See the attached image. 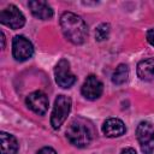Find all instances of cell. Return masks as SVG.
<instances>
[{"label": "cell", "mask_w": 154, "mask_h": 154, "mask_svg": "<svg viewBox=\"0 0 154 154\" xmlns=\"http://www.w3.org/2000/svg\"><path fill=\"white\" fill-rule=\"evenodd\" d=\"M0 143H1V154H17L18 142L13 135L2 131L0 134Z\"/></svg>", "instance_id": "obj_13"}, {"label": "cell", "mask_w": 154, "mask_h": 154, "mask_svg": "<svg viewBox=\"0 0 154 154\" xmlns=\"http://www.w3.org/2000/svg\"><path fill=\"white\" fill-rule=\"evenodd\" d=\"M120 154H137V153H136V150L134 148H124L120 152Z\"/></svg>", "instance_id": "obj_18"}, {"label": "cell", "mask_w": 154, "mask_h": 154, "mask_svg": "<svg viewBox=\"0 0 154 154\" xmlns=\"http://www.w3.org/2000/svg\"><path fill=\"white\" fill-rule=\"evenodd\" d=\"M12 54L17 61H25L32 57L34 46L25 36L17 35L12 41Z\"/></svg>", "instance_id": "obj_6"}, {"label": "cell", "mask_w": 154, "mask_h": 154, "mask_svg": "<svg viewBox=\"0 0 154 154\" xmlns=\"http://www.w3.org/2000/svg\"><path fill=\"white\" fill-rule=\"evenodd\" d=\"M60 26L64 36L73 45H82L88 37L85 22L73 12H64L61 14Z\"/></svg>", "instance_id": "obj_1"}, {"label": "cell", "mask_w": 154, "mask_h": 154, "mask_svg": "<svg viewBox=\"0 0 154 154\" xmlns=\"http://www.w3.org/2000/svg\"><path fill=\"white\" fill-rule=\"evenodd\" d=\"M126 128L124 123L118 118H109L102 125V132L107 137H119L124 135Z\"/></svg>", "instance_id": "obj_11"}, {"label": "cell", "mask_w": 154, "mask_h": 154, "mask_svg": "<svg viewBox=\"0 0 154 154\" xmlns=\"http://www.w3.org/2000/svg\"><path fill=\"white\" fill-rule=\"evenodd\" d=\"M55 82L61 88H70L76 82V76L71 72L70 63L66 59H60L54 67Z\"/></svg>", "instance_id": "obj_7"}, {"label": "cell", "mask_w": 154, "mask_h": 154, "mask_svg": "<svg viewBox=\"0 0 154 154\" xmlns=\"http://www.w3.org/2000/svg\"><path fill=\"white\" fill-rule=\"evenodd\" d=\"M109 31H111V26L108 23H102L100 24L96 30H95V38L97 41H103V40H107L108 35H109Z\"/></svg>", "instance_id": "obj_15"}, {"label": "cell", "mask_w": 154, "mask_h": 154, "mask_svg": "<svg viewBox=\"0 0 154 154\" xmlns=\"http://www.w3.org/2000/svg\"><path fill=\"white\" fill-rule=\"evenodd\" d=\"M25 103L34 113H36L38 116H43L47 112L48 105H49L47 95L40 90L30 93L25 99Z\"/></svg>", "instance_id": "obj_8"}, {"label": "cell", "mask_w": 154, "mask_h": 154, "mask_svg": "<svg viewBox=\"0 0 154 154\" xmlns=\"http://www.w3.org/2000/svg\"><path fill=\"white\" fill-rule=\"evenodd\" d=\"M103 90V84L102 82L94 75H90L85 78L82 88H81V93L82 95L88 99V100H96L101 96Z\"/></svg>", "instance_id": "obj_9"}, {"label": "cell", "mask_w": 154, "mask_h": 154, "mask_svg": "<svg viewBox=\"0 0 154 154\" xmlns=\"http://www.w3.org/2000/svg\"><path fill=\"white\" fill-rule=\"evenodd\" d=\"M1 41H2V48H5V35H4V32H1Z\"/></svg>", "instance_id": "obj_19"}, {"label": "cell", "mask_w": 154, "mask_h": 154, "mask_svg": "<svg viewBox=\"0 0 154 154\" xmlns=\"http://www.w3.org/2000/svg\"><path fill=\"white\" fill-rule=\"evenodd\" d=\"M0 22L1 24L16 30L20 29L25 24V17L17 6L8 5L0 12Z\"/></svg>", "instance_id": "obj_5"}, {"label": "cell", "mask_w": 154, "mask_h": 154, "mask_svg": "<svg viewBox=\"0 0 154 154\" xmlns=\"http://www.w3.org/2000/svg\"><path fill=\"white\" fill-rule=\"evenodd\" d=\"M28 6H29L31 13L36 18L42 19V20L49 19L54 14L53 8L48 5L47 1H43V0H31V1H29Z\"/></svg>", "instance_id": "obj_10"}, {"label": "cell", "mask_w": 154, "mask_h": 154, "mask_svg": "<svg viewBox=\"0 0 154 154\" xmlns=\"http://www.w3.org/2000/svg\"><path fill=\"white\" fill-rule=\"evenodd\" d=\"M137 76L142 81H154V58H148L137 64Z\"/></svg>", "instance_id": "obj_12"}, {"label": "cell", "mask_w": 154, "mask_h": 154, "mask_svg": "<svg viewBox=\"0 0 154 154\" xmlns=\"http://www.w3.org/2000/svg\"><path fill=\"white\" fill-rule=\"evenodd\" d=\"M136 137L144 154H152L154 152V128L152 123L141 122L136 129Z\"/></svg>", "instance_id": "obj_4"}, {"label": "cell", "mask_w": 154, "mask_h": 154, "mask_svg": "<svg viewBox=\"0 0 154 154\" xmlns=\"http://www.w3.org/2000/svg\"><path fill=\"white\" fill-rule=\"evenodd\" d=\"M71 99L66 95H58L54 101L52 116H51V124L53 129H59L66 120L70 111H71Z\"/></svg>", "instance_id": "obj_3"}, {"label": "cell", "mask_w": 154, "mask_h": 154, "mask_svg": "<svg viewBox=\"0 0 154 154\" xmlns=\"http://www.w3.org/2000/svg\"><path fill=\"white\" fill-rule=\"evenodd\" d=\"M146 37H147V41L149 42V45H152V46L154 47V28H153V29H149V30L147 31Z\"/></svg>", "instance_id": "obj_16"}, {"label": "cell", "mask_w": 154, "mask_h": 154, "mask_svg": "<svg viewBox=\"0 0 154 154\" xmlns=\"http://www.w3.org/2000/svg\"><path fill=\"white\" fill-rule=\"evenodd\" d=\"M129 77V67L126 64H120L117 66V69L114 70L113 75H112V82L117 85H120L123 83H125L128 81Z\"/></svg>", "instance_id": "obj_14"}, {"label": "cell", "mask_w": 154, "mask_h": 154, "mask_svg": "<svg viewBox=\"0 0 154 154\" xmlns=\"http://www.w3.org/2000/svg\"><path fill=\"white\" fill-rule=\"evenodd\" d=\"M66 137L71 144L78 148L87 147L93 138L91 126L84 119L75 118L66 129Z\"/></svg>", "instance_id": "obj_2"}, {"label": "cell", "mask_w": 154, "mask_h": 154, "mask_svg": "<svg viewBox=\"0 0 154 154\" xmlns=\"http://www.w3.org/2000/svg\"><path fill=\"white\" fill-rule=\"evenodd\" d=\"M36 154H57V152L53 148H51V147H43Z\"/></svg>", "instance_id": "obj_17"}]
</instances>
